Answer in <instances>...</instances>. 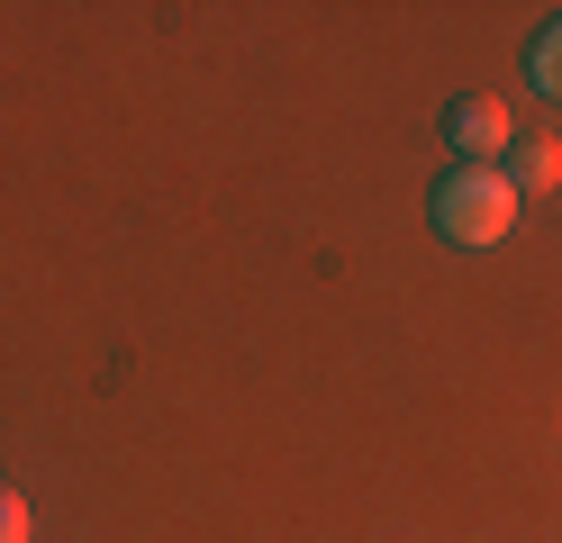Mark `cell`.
<instances>
[{"label":"cell","instance_id":"5b68a950","mask_svg":"<svg viewBox=\"0 0 562 543\" xmlns=\"http://www.w3.org/2000/svg\"><path fill=\"white\" fill-rule=\"evenodd\" d=\"M0 543H37V517H27L19 489H0Z\"/></svg>","mask_w":562,"mask_h":543},{"label":"cell","instance_id":"277c9868","mask_svg":"<svg viewBox=\"0 0 562 543\" xmlns=\"http://www.w3.org/2000/svg\"><path fill=\"white\" fill-rule=\"evenodd\" d=\"M526 72H536V91H544V100H562V19L536 36V46H526Z\"/></svg>","mask_w":562,"mask_h":543},{"label":"cell","instance_id":"6da1fadb","mask_svg":"<svg viewBox=\"0 0 562 543\" xmlns=\"http://www.w3.org/2000/svg\"><path fill=\"white\" fill-rule=\"evenodd\" d=\"M427 208H436V236H445V245H472V253L499 245V236L517 227V191H508L499 163H453V172L436 181Z\"/></svg>","mask_w":562,"mask_h":543},{"label":"cell","instance_id":"7a4b0ae2","mask_svg":"<svg viewBox=\"0 0 562 543\" xmlns=\"http://www.w3.org/2000/svg\"><path fill=\"white\" fill-rule=\"evenodd\" d=\"M445 145H453L463 163H499L508 145H517V127H508L499 100H453V109H445Z\"/></svg>","mask_w":562,"mask_h":543},{"label":"cell","instance_id":"3957f363","mask_svg":"<svg viewBox=\"0 0 562 543\" xmlns=\"http://www.w3.org/2000/svg\"><path fill=\"white\" fill-rule=\"evenodd\" d=\"M499 172H508L517 200H526V191H553V181H562V145H553V136H517Z\"/></svg>","mask_w":562,"mask_h":543},{"label":"cell","instance_id":"8992f818","mask_svg":"<svg viewBox=\"0 0 562 543\" xmlns=\"http://www.w3.org/2000/svg\"><path fill=\"white\" fill-rule=\"evenodd\" d=\"M0 489H10V480H0Z\"/></svg>","mask_w":562,"mask_h":543}]
</instances>
